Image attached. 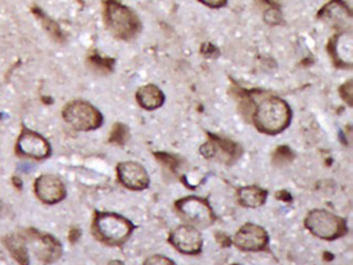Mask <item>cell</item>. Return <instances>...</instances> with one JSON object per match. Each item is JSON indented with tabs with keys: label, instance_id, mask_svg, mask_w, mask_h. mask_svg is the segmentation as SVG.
Returning <instances> with one entry per match:
<instances>
[{
	"label": "cell",
	"instance_id": "9a60e30c",
	"mask_svg": "<svg viewBox=\"0 0 353 265\" xmlns=\"http://www.w3.org/2000/svg\"><path fill=\"white\" fill-rule=\"evenodd\" d=\"M317 17L318 19L327 25L339 29L345 26L350 27L352 11L343 3V0H330L319 10Z\"/></svg>",
	"mask_w": 353,
	"mask_h": 265
},
{
	"label": "cell",
	"instance_id": "d4e9b609",
	"mask_svg": "<svg viewBox=\"0 0 353 265\" xmlns=\"http://www.w3.org/2000/svg\"><path fill=\"white\" fill-rule=\"evenodd\" d=\"M144 264H174V261L164 255H155L144 261Z\"/></svg>",
	"mask_w": 353,
	"mask_h": 265
},
{
	"label": "cell",
	"instance_id": "ffe728a7",
	"mask_svg": "<svg viewBox=\"0 0 353 265\" xmlns=\"http://www.w3.org/2000/svg\"><path fill=\"white\" fill-rule=\"evenodd\" d=\"M295 159V155L292 151L291 148L288 146H281L275 149L273 157H272V162L276 166H285Z\"/></svg>",
	"mask_w": 353,
	"mask_h": 265
},
{
	"label": "cell",
	"instance_id": "44dd1931",
	"mask_svg": "<svg viewBox=\"0 0 353 265\" xmlns=\"http://www.w3.org/2000/svg\"><path fill=\"white\" fill-rule=\"evenodd\" d=\"M129 139V128L123 124H114L112 128V132H110V138L109 141L112 144H125Z\"/></svg>",
	"mask_w": 353,
	"mask_h": 265
},
{
	"label": "cell",
	"instance_id": "603a6c76",
	"mask_svg": "<svg viewBox=\"0 0 353 265\" xmlns=\"http://www.w3.org/2000/svg\"><path fill=\"white\" fill-rule=\"evenodd\" d=\"M339 92L343 101H345L349 107H352V81H351V79H349L348 81H345V84L341 85Z\"/></svg>",
	"mask_w": 353,
	"mask_h": 265
},
{
	"label": "cell",
	"instance_id": "ba28073f",
	"mask_svg": "<svg viewBox=\"0 0 353 265\" xmlns=\"http://www.w3.org/2000/svg\"><path fill=\"white\" fill-rule=\"evenodd\" d=\"M232 244L242 252H263L269 249L270 235L261 226L247 222L236 231Z\"/></svg>",
	"mask_w": 353,
	"mask_h": 265
},
{
	"label": "cell",
	"instance_id": "9c48e42d",
	"mask_svg": "<svg viewBox=\"0 0 353 265\" xmlns=\"http://www.w3.org/2000/svg\"><path fill=\"white\" fill-rule=\"evenodd\" d=\"M169 242L183 255H197L203 251V235L192 225L177 226L170 233Z\"/></svg>",
	"mask_w": 353,
	"mask_h": 265
},
{
	"label": "cell",
	"instance_id": "7a4b0ae2",
	"mask_svg": "<svg viewBox=\"0 0 353 265\" xmlns=\"http://www.w3.org/2000/svg\"><path fill=\"white\" fill-rule=\"evenodd\" d=\"M103 21L114 38L123 41L136 39L142 30L138 14L119 0L103 1Z\"/></svg>",
	"mask_w": 353,
	"mask_h": 265
},
{
	"label": "cell",
	"instance_id": "2e32d148",
	"mask_svg": "<svg viewBox=\"0 0 353 265\" xmlns=\"http://www.w3.org/2000/svg\"><path fill=\"white\" fill-rule=\"evenodd\" d=\"M136 99L141 108L145 110H155L163 106L165 95L157 85L148 84L139 88Z\"/></svg>",
	"mask_w": 353,
	"mask_h": 265
},
{
	"label": "cell",
	"instance_id": "484cf974",
	"mask_svg": "<svg viewBox=\"0 0 353 265\" xmlns=\"http://www.w3.org/2000/svg\"><path fill=\"white\" fill-rule=\"evenodd\" d=\"M281 18H282V16H281V12L277 9H270L265 12V20L270 25L280 23Z\"/></svg>",
	"mask_w": 353,
	"mask_h": 265
},
{
	"label": "cell",
	"instance_id": "ac0fdd59",
	"mask_svg": "<svg viewBox=\"0 0 353 265\" xmlns=\"http://www.w3.org/2000/svg\"><path fill=\"white\" fill-rule=\"evenodd\" d=\"M5 244L11 255L18 262L22 263V264L29 263L27 246H26V238L18 235H9L6 238Z\"/></svg>",
	"mask_w": 353,
	"mask_h": 265
},
{
	"label": "cell",
	"instance_id": "5bb4252c",
	"mask_svg": "<svg viewBox=\"0 0 353 265\" xmlns=\"http://www.w3.org/2000/svg\"><path fill=\"white\" fill-rule=\"evenodd\" d=\"M37 197L48 205L60 203L66 196L65 185L57 176L41 175L34 183Z\"/></svg>",
	"mask_w": 353,
	"mask_h": 265
},
{
	"label": "cell",
	"instance_id": "30bf717a",
	"mask_svg": "<svg viewBox=\"0 0 353 265\" xmlns=\"http://www.w3.org/2000/svg\"><path fill=\"white\" fill-rule=\"evenodd\" d=\"M327 50L336 68L340 70L352 68V33L350 30L334 35L329 40Z\"/></svg>",
	"mask_w": 353,
	"mask_h": 265
},
{
	"label": "cell",
	"instance_id": "7c38bea8",
	"mask_svg": "<svg viewBox=\"0 0 353 265\" xmlns=\"http://www.w3.org/2000/svg\"><path fill=\"white\" fill-rule=\"evenodd\" d=\"M28 240L32 251L39 260L44 263H53L62 255V246L52 235H41L34 230L28 231Z\"/></svg>",
	"mask_w": 353,
	"mask_h": 265
},
{
	"label": "cell",
	"instance_id": "3957f363",
	"mask_svg": "<svg viewBox=\"0 0 353 265\" xmlns=\"http://www.w3.org/2000/svg\"><path fill=\"white\" fill-rule=\"evenodd\" d=\"M134 230V225L125 217L108 211H96L92 233L98 240L110 246L125 244Z\"/></svg>",
	"mask_w": 353,
	"mask_h": 265
},
{
	"label": "cell",
	"instance_id": "4316f807",
	"mask_svg": "<svg viewBox=\"0 0 353 265\" xmlns=\"http://www.w3.org/2000/svg\"><path fill=\"white\" fill-rule=\"evenodd\" d=\"M197 1L210 9L223 8L228 3V0H197Z\"/></svg>",
	"mask_w": 353,
	"mask_h": 265
},
{
	"label": "cell",
	"instance_id": "8992f818",
	"mask_svg": "<svg viewBox=\"0 0 353 265\" xmlns=\"http://www.w3.org/2000/svg\"><path fill=\"white\" fill-rule=\"evenodd\" d=\"M62 115L64 120L75 130H96L103 125L101 111L85 100H73L66 104Z\"/></svg>",
	"mask_w": 353,
	"mask_h": 265
},
{
	"label": "cell",
	"instance_id": "6da1fadb",
	"mask_svg": "<svg viewBox=\"0 0 353 265\" xmlns=\"http://www.w3.org/2000/svg\"><path fill=\"white\" fill-rule=\"evenodd\" d=\"M251 117L259 132L277 135L291 126L293 112L288 101L277 96H271L256 106Z\"/></svg>",
	"mask_w": 353,
	"mask_h": 265
},
{
	"label": "cell",
	"instance_id": "277c9868",
	"mask_svg": "<svg viewBox=\"0 0 353 265\" xmlns=\"http://www.w3.org/2000/svg\"><path fill=\"white\" fill-rule=\"evenodd\" d=\"M304 226L316 238L326 241L343 238L349 230L345 218L326 209L310 210L305 217Z\"/></svg>",
	"mask_w": 353,
	"mask_h": 265
},
{
	"label": "cell",
	"instance_id": "7402d4cb",
	"mask_svg": "<svg viewBox=\"0 0 353 265\" xmlns=\"http://www.w3.org/2000/svg\"><path fill=\"white\" fill-rule=\"evenodd\" d=\"M34 14H37L39 19L41 20L44 28H46V30L49 31L50 35H51L53 38L57 39V41H62L63 35L62 33H61L60 28L57 27V25H55L54 22L50 20L48 17L44 16L42 11L36 10V9H34Z\"/></svg>",
	"mask_w": 353,
	"mask_h": 265
},
{
	"label": "cell",
	"instance_id": "d6986e66",
	"mask_svg": "<svg viewBox=\"0 0 353 265\" xmlns=\"http://www.w3.org/2000/svg\"><path fill=\"white\" fill-rule=\"evenodd\" d=\"M114 60L101 57V55H94L88 57V66L92 70H95L96 73H110L114 68Z\"/></svg>",
	"mask_w": 353,
	"mask_h": 265
},
{
	"label": "cell",
	"instance_id": "cb8c5ba5",
	"mask_svg": "<svg viewBox=\"0 0 353 265\" xmlns=\"http://www.w3.org/2000/svg\"><path fill=\"white\" fill-rule=\"evenodd\" d=\"M155 157H158V160L163 163L164 166H168L171 170H176L179 166L176 159L172 155H166V153H155Z\"/></svg>",
	"mask_w": 353,
	"mask_h": 265
},
{
	"label": "cell",
	"instance_id": "5b68a950",
	"mask_svg": "<svg viewBox=\"0 0 353 265\" xmlns=\"http://www.w3.org/2000/svg\"><path fill=\"white\" fill-rule=\"evenodd\" d=\"M175 209L188 225L199 229L212 227L217 219L210 202L197 196H188L176 200Z\"/></svg>",
	"mask_w": 353,
	"mask_h": 265
},
{
	"label": "cell",
	"instance_id": "52a82bcc",
	"mask_svg": "<svg viewBox=\"0 0 353 265\" xmlns=\"http://www.w3.org/2000/svg\"><path fill=\"white\" fill-rule=\"evenodd\" d=\"M208 137L210 139L206 144L201 146V155L207 160H217L227 166H232L241 157L243 149L239 144L216 135Z\"/></svg>",
	"mask_w": 353,
	"mask_h": 265
},
{
	"label": "cell",
	"instance_id": "e0dca14e",
	"mask_svg": "<svg viewBox=\"0 0 353 265\" xmlns=\"http://www.w3.org/2000/svg\"><path fill=\"white\" fill-rule=\"evenodd\" d=\"M269 192L256 185H248L240 187L236 190V199L245 208H259L265 204Z\"/></svg>",
	"mask_w": 353,
	"mask_h": 265
},
{
	"label": "cell",
	"instance_id": "4fadbf2b",
	"mask_svg": "<svg viewBox=\"0 0 353 265\" xmlns=\"http://www.w3.org/2000/svg\"><path fill=\"white\" fill-rule=\"evenodd\" d=\"M17 151L23 157L42 160L49 157L51 146L42 135L34 131L23 129L17 142Z\"/></svg>",
	"mask_w": 353,
	"mask_h": 265
},
{
	"label": "cell",
	"instance_id": "8fae6325",
	"mask_svg": "<svg viewBox=\"0 0 353 265\" xmlns=\"http://www.w3.org/2000/svg\"><path fill=\"white\" fill-rule=\"evenodd\" d=\"M120 184L131 190H143L150 185V176L140 163L125 161L117 166Z\"/></svg>",
	"mask_w": 353,
	"mask_h": 265
}]
</instances>
